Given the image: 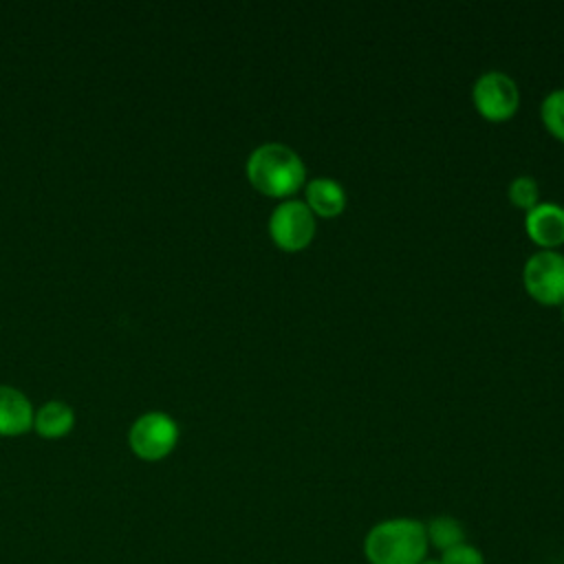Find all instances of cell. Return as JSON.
Returning a JSON list of instances; mask_svg holds the SVG:
<instances>
[{"mask_svg":"<svg viewBox=\"0 0 564 564\" xmlns=\"http://www.w3.org/2000/svg\"><path fill=\"white\" fill-rule=\"evenodd\" d=\"M425 522L408 516L386 518L372 524L364 538L368 564H421L427 560Z\"/></svg>","mask_w":564,"mask_h":564,"instance_id":"obj_1","label":"cell"},{"mask_svg":"<svg viewBox=\"0 0 564 564\" xmlns=\"http://www.w3.org/2000/svg\"><path fill=\"white\" fill-rule=\"evenodd\" d=\"M247 178L260 194L286 200L306 185V165L291 145L269 141L251 150Z\"/></svg>","mask_w":564,"mask_h":564,"instance_id":"obj_2","label":"cell"},{"mask_svg":"<svg viewBox=\"0 0 564 564\" xmlns=\"http://www.w3.org/2000/svg\"><path fill=\"white\" fill-rule=\"evenodd\" d=\"M315 214L304 200L286 198L269 216V236L278 249L295 253L306 249L315 238Z\"/></svg>","mask_w":564,"mask_h":564,"instance_id":"obj_3","label":"cell"},{"mask_svg":"<svg viewBox=\"0 0 564 564\" xmlns=\"http://www.w3.org/2000/svg\"><path fill=\"white\" fill-rule=\"evenodd\" d=\"M524 291L544 306L564 302V256L555 249H540L522 267Z\"/></svg>","mask_w":564,"mask_h":564,"instance_id":"obj_4","label":"cell"},{"mask_svg":"<svg viewBox=\"0 0 564 564\" xmlns=\"http://www.w3.org/2000/svg\"><path fill=\"white\" fill-rule=\"evenodd\" d=\"M471 99L478 115L487 121H507L518 112L520 88L511 75L487 70L474 82Z\"/></svg>","mask_w":564,"mask_h":564,"instance_id":"obj_5","label":"cell"},{"mask_svg":"<svg viewBox=\"0 0 564 564\" xmlns=\"http://www.w3.org/2000/svg\"><path fill=\"white\" fill-rule=\"evenodd\" d=\"M128 438L137 456L145 460H159L176 445L178 425L170 414L152 410L134 419Z\"/></svg>","mask_w":564,"mask_h":564,"instance_id":"obj_6","label":"cell"},{"mask_svg":"<svg viewBox=\"0 0 564 564\" xmlns=\"http://www.w3.org/2000/svg\"><path fill=\"white\" fill-rule=\"evenodd\" d=\"M527 236L542 249L564 245V207L557 203H538L524 216Z\"/></svg>","mask_w":564,"mask_h":564,"instance_id":"obj_7","label":"cell"},{"mask_svg":"<svg viewBox=\"0 0 564 564\" xmlns=\"http://www.w3.org/2000/svg\"><path fill=\"white\" fill-rule=\"evenodd\" d=\"M304 203L315 218H337L346 209V189L330 176H315L304 185Z\"/></svg>","mask_w":564,"mask_h":564,"instance_id":"obj_8","label":"cell"},{"mask_svg":"<svg viewBox=\"0 0 564 564\" xmlns=\"http://www.w3.org/2000/svg\"><path fill=\"white\" fill-rule=\"evenodd\" d=\"M33 423V408L29 399L11 386L0 383V434L24 432Z\"/></svg>","mask_w":564,"mask_h":564,"instance_id":"obj_9","label":"cell"},{"mask_svg":"<svg viewBox=\"0 0 564 564\" xmlns=\"http://www.w3.org/2000/svg\"><path fill=\"white\" fill-rule=\"evenodd\" d=\"M75 414L73 408L64 401H46L37 408V412L33 414V423L37 427L40 434L44 436H62L73 427Z\"/></svg>","mask_w":564,"mask_h":564,"instance_id":"obj_10","label":"cell"},{"mask_svg":"<svg viewBox=\"0 0 564 564\" xmlns=\"http://www.w3.org/2000/svg\"><path fill=\"white\" fill-rule=\"evenodd\" d=\"M425 535H427V544L434 546L441 553L456 546V544L467 542L465 527L454 516H434V518H430L425 522Z\"/></svg>","mask_w":564,"mask_h":564,"instance_id":"obj_11","label":"cell"},{"mask_svg":"<svg viewBox=\"0 0 564 564\" xmlns=\"http://www.w3.org/2000/svg\"><path fill=\"white\" fill-rule=\"evenodd\" d=\"M540 117L544 128L564 143V88H555L542 99Z\"/></svg>","mask_w":564,"mask_h":564,"instance_id":"obj_12","label":"cell"},{"mask_svg":"<svg viewBox=\"0 0 564 564\" xmlns=\"http://www.w3.org/2000/svg\"><path fill=\"white\" fill-rule=\"evenodd\" d=\"M507 196L513 207L529 212L531 207H535L540 203V185L531 176H516L509 183Z\"/></svg>","mask_w":564,"mask_h":564,"instance_id":"obj_13","label":"cell"},{"mask_svg":"<svg viewBox=\"0 0 564 564\" xmlns=\"http://www.w3.org/2000/svg\"><path fill=\"white\" fill-rule=\"evenodd\" d=\"M441 564H485V555L478 546L463 542L441 553Z\"/></svg>","mask_w":564,"mask_h":564,"instance_id":"obj_14","label":"cell"},{"mask_svg":"<svg viewBox=\"0 0 564 564\" xmlns=\"http://www.w3.org/2000/svg\"><path fill=\"white\" fill-rule=\"evenodd\" d=\"M421 564H441L438 560H425V562H421Z\"/></svg>","mask_w":564,"mask_h":564,"instance_id":"obj_15","label":"cell"},{"mask_svg":"<svg viewBox=\"0 0 564 564\" xmlns=\"http://www.w3.org/2000/svg\"><path fill=\"white\" fill-rule=\"evenodd\" d=\"M560 313H562V322H564V302L560 304Z\"/></svg>","mask_w":564,"mask_h":564,"instance_id":"obj_16","label":"cell"}]
</instances>
